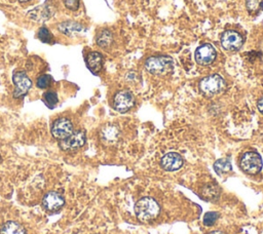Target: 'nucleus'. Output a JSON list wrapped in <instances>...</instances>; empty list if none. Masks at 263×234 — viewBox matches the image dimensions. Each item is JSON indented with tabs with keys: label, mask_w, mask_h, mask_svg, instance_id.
<instances>
[{
	"label": "nucleus",
	"mask_w": 263,
	"mask_h": 234,
	"mask_svg": "<svg viewBox=\"0 0 263 234\" xmlns=\"http://www.w3.org/2000/svg\"><path fill=\"white\" fill-rule=\"evenodd\" d=\"M65 6L68 9L76 10L79 7V0H63Z\"/></svg>",
	"instance_id": "obj_25"
},
{
	"label": "nucleus",
	"mask_w": 263,
	"mask_h": 234,
	"mask_svg": "<svg viewBox=\"0 0 263 234\" xmlns=\"http://www.w3.org/2000/svg\"><path fill=\"white\" fill-rule=\"evenodd\" d=\"M217 56V52L215 47L210 43H204L198 46L195 50L194 57L198 65L208 66L211 65Z\"/></svg>",
	"instance_id": "obj_8"
},
{
	"label": "nucleus",
	"mask_w": 263,
	"mask_h": 234,
	"mask_svg": "<svg viewBox=\"0 0 263 234\" xmlns=\"http://www.w3.org/2000/svg\"><path fill=\"white\" fill-rule=\"evenodd\" d=\"M246 6L251 14H258L263 10V0H246Z\"/></svg>",
	"instance_id": "obj_20"
},
{
	"label": "nucleus",
	"mask_w": 263,
	"mask_h": 234,
	"mask_svg": "<svg viewBox=\"0 0 263 234\" xmlns=\"http://www.w3.org/2000/svg\"><path fill=\"white\" fill-rule=\"evenodd\" d=\"M64 197L60 193L53 191L46 193L42 199V205L48 211L59 210L64 205Z\"/></svg>",
	"instance_id": "obj_12"
},
{
	"label": "nucleus",
	"mask_w": 263,
	"mask_h": 234,
	"mask_svg": "<svg viewBox=\"0 0 263 234\" xmlns=\"http://www.w3.org/2000/svg\"><path fill=\"white\" fill-rule=\"evenodd\" d=\"M53 13H54V7L50 3H45L30 10L28 12V15L30 18L34 21L44 22L49 17H51Z\"/></svg>",
	"instance_id": "obj_13"
},
{
	"label": "nucleus",
	"mask_w": 263,
	"mask_h": 234,
	"mask_svg": "<svg viewBox=\"0 0 263 234\" xmlns=\"http://www.w3.org/2000/svg\"><path fill=\"white\" fill-rule=\"evenodd\" d=\"M218 219V213L215 211H209L203 217V224L205 226H212Z\"/></svg>",
	"instance_id": "obj_24"
},
{
	"label": "nucleus",
	"mask_w": 263,
	"mask_h": 234,
	"mask_svg": "<svg viewBox=\"0 0 263 234\" xmlns=\"http://www.w3.org/2000/svg\"><path fill=\"white\" fill-rule=\"evenodd\" d=\"M135 105V96L129 90H120L113 98V108L120 113L129 111Z\"/></svg>",
	"instance_id": "obj_6"
},
{
	"label": "nucleus",
	"mask_w": 263,
	"mask_h": 234,
	"mask_svg": "<svg viewBox=\"0 0 263 234\" xmlns=\"http://www.w3.org/2000/svg\"><path fill=\"white\" fill-rule=\"evenodd\" d=\"M51 83V77L49 75L43 74L39 76L36 80V85L38 88H47Z\"/></svg>",
	"instance_id": "obj_22"
},
{
	"label": "nucleus",
	"mask_w": 263,
	"mask_h": 234,
	"mask_svg": "<svg viewBox=\"0 0 263 234\" xmlns=\"http://www.w3.org/2000/svg\"><path fill=\"white\" fill-rule=\"evenodd\" d=\"M145 69L153 75H165L172 72L174 68V61L167 55L149 56L144 63Z\"/></svg>",
	"instance_id": "obj_2"
},
{
	"label": "nucleus",
	"mask_w": 263,
	"mask_h": 234,
	"mask_svg": "<svg viewBox=\"0 0 263 234\" xmlns=\"http://www.w3.org/2000/svg\"><path fill=\"white\" fill-rule=\"evenodd\" d=\"M12 80H13V84L15 86L14 91H13V96L16 98V99H20V98L24 96L29 91V89L32 85V82H31L30 78L23 71H18V72L13 73Z\"/></svg>",
	"instance_id": "obj_9"
},
{
	"label": "nucleus",
	"mask_w": 263,
	"mask_h": 234,
	"mask_svg": "<svg viewBox=\"0 0 263 234\" xmlns=\"http://www.w3.org/2000/svg\"><path fill=\"white\" fill-rule=\"evenodd\" d=\"M38 37H39V39H40L42 42H45V43L50 42L51 39H52L51 33H50V32L47 30V28H45V27H41V28L39 29Z\"/></svg>",
	"instance_id": "obj_23"
},
{
	"label": "nucleus",
	"mask_w": 263,
	"mask_h": 234,
	"mask_svg": "<svg viewBox=\"0 0 263 234\" xmlns=\"http://www.w3.org/2000/svg\"><path fill=\"white\" fill-rule=\"evenodd\" d=\"M86 65L87 68L92 72V73H98L101 71L103 67V56L100 52L98 51H91L87 54L86 56Z\"/></svg>",
	"instance_id": "obj_14"
},
{
	"label": "nucleus",
	"mask_w": 263,
	"mask_h": 234,
	"mask_svg": "<svg viewBox=\"0 0 263 234\" xmlns=\"http://www.w3.org/2000/svg\"><path fill=\"white\" fill-rule=\"evenodd\" d=\"M58 29L65 35H68V36H72L74 34H77L79 32H81L83 30V27L79 24V23H76V22H64V23H61L59 26H58Z\"/></svg>",
	"instance_id": "obj_16"
},
{
	"label": "nucleus",
	"mask_w": 263,
	"mask_h": 234,
	"mask_svg": "<svg viewBox=\"0 0 263 234\" xmlns=\"http://www.w3.org/2000/svg\"><path fill=\"white\" fill-rule=\"evenodd\" d=\"M160 165L164 170L175 171L183 165V158L177 152H168L162 156Z\"/></svg>",
	"instance_id": "obj_11"
},
{
	"label": "nucleus",
	"mask_w": 263,
	"mask_h": 234,
	"mask_svg": "<svg viewBox=\"0 0 263 234\" xmlns=\"http://www.w3.org/2000/svg\"><path fill=\"white\" fill-rule=\"evenodd\" d=\"M119 136V129L113 124L105 125L101 130V139L106 143H113Z\"/></svg>",
	"instance_id": "obj_15"
},
{
	"label": "nucleus",
	"mask_w": 263,
	"mask_h": 234,
	"mask_svg": "<svg viewBox=\"0 0 263 234\" xmlns=\"http://www.w3.org/2000/svg\"><path fill=\"white\" fill-rule=\"evenodd\" d=\"M0 234H26V230L18 223L9 221L2 226Z\"/></svg>",
	"instance_id": "obj_17"
},
{
	"label": "nucleus",
	"mask_w": 263,
	"mask_h": 234,
	"mask_svg": "<svg viewBox=\"0 0 263 234\" xmlns=\"http://www.w3.org/2000/svg\"><path fill=\"white\" fill-rule=\"evenodd\" d=\"M210 234H224V233L221 232V231H213V232H211Z\"/></svg>",
	"instance_id": "obj_27"
},
{
	"label": "nucleus",
	"mask_w": 263,
	"mask_h": 234,
	"mask_svg": "<svg viewBox=\"0 0 263 234\" xmlns=\"http://www.w3.org/2000/svg\"><path fill=\"white\" fill-rule=\"evenodd\" d=\"M18 1H22V2H25V1H28V0H18Z\"/></svg>",
	"instance_id": "obj_28"
},
{
	"label": "nucleus",
	"mask_w": 263,
	"mask_h": 234,
	"mask_svg": "<svg viewBox=\"0 0 263 234\" xmlns=\"http://www.w3.org/2000/svg\"><path fill=\"white\" fill-rule=\"evenodd\" d=\"M43 99H44V102L46 103V105H47L48 107H50V108H53V107L57 105L58 101H59L58 94H57L54 91H52V90L46 91V92L43 94Z\"/></svg>",
	"instance_id": "obj_21"
},
{
	"label": "nucleus",
	"mask_w": 263,
	"mask_h": 234,
	"mask_svg": "<svg viewBox=\"0 0 263 234\" xmlns=\"http://www.w3.org/2000/svg\"><path fill=\"white\" fill-rule=\"evenodd\" d=\"M73 131L74 130L72 122L65 117L54 120V122L51 125V134L53 135V138L60 141L69 136Z\"/></svg>",
	"instance_id": "obj_10"
},
{
	"label": "nucleus",
	"mask_w": 263,
	"mask_h": 234,
	"mask_svg": "<svg viewBox=\"0 0 263 234\" xmlns=\"http://www.w3.org/2000/svg\"><path fill=\"white\" fill-rule=\"evenodd\" d=\"M97 44L102 48H109L113 43V34L109 30H102L97 35Z\"/></svg>",
	"instance_id": "obj_18"
},
{
	"label": "nucleus",
	"mask_w": 263,
	"mask_h": 234,
	"mask_svg": "<svg viewBox=\"0 0 263 234\" xmlns=\"http://www.w3.org/2000/svg\"><path fill=\"white\" fill-rule=\"evenodd\" d=\"M221 45L228 51H237L243 45V37L236 31H225L221 35Z\"/></svg>",
	"instance_id": "obj_5"
},
{
	"label": "nucleus",
	"mask_w": 263,
	"mask_h": 234,
	"mask_svg": "<svg viewBox=\"0 0 263 234\" xmlns=\"http://www.w3.org/2000/svg\"><path fill=\"white\" fill-rule=\"evenodd\" d=\"M0 161H1V156H0Z\"/></svg>",
	"instance_id": "obj_29"
},
{
	"label": "nucleus",
	"mask_w": 263,
	"mask_h": 234,
	"mask_svg": "<svg viewBox=\"0 0 263 234\" xmlns=\"http://www.w3.org/2000/svg\"><path fill=\"white\" fill-rule=\"evenodd\" d=\"M160 211L157 201L151 197H143L135 204V213L142 222H148L155 219Z\"/></svg>",
	"instance_id": "obj_1"
},
{
	"label": "nucleus",
	"mask_w": 263,
	"mask_h": 234,
	"mask_svg": "<svg viewBox=\"0 0 263 234\" xmlns=\"http://www.w3.org/2000/svg\"><path fill=\"white\" fill-rule=\"evenodd\" d=\"M86 141L85 132L83 130L73 131L69 136L60 142V147L64 151H75L80 149Z\"/></svg>",
	"instance_id": "obj_7"
},
{
	"label": "nucleus",
	"mask_w": 263,
	"mask_h": 234,
	"mask_svg": "<svg viewBox=\"0 0 263 234\" xmlns=\"http://www.w3.org/2000/svg\"><path fill=\"white\" fill-rule=\"evenodd\" d=\"M225 88V81L219 74H212L203 77L199 81V89L200 91L208 95H216L222 92Z\"/></svg>",
	"instance_id": "obj_3"
},
{
	"label": "nucleus",
	"mask_w": 263,
	"mask_h": 234,
	"mask_svg": "<svg viewBox=\"0 0 263 234\" xmlns=\"http://www.w3.org/2000/svg\"><path fill=\"white\" fill-rule=\"evenodd\" d=\"M257 107H258V110L260 111L261 114H263V96L258 101L257 103Z\"/></svg>",
	"instance_id": "obj_26"
},
{
	"label": "nucleus",
	"mask_w": 263,
	"mask_h": 234,
	"mask_svg": "<svg viewBox=\"0 0 263 234\" xmlns=\"http://www.w3.org/2000/svg\"><path fill=\"white\" fill-rule=\"evenodd\" d=\"M214 169L218 174H223L231 170V163L226 158H221L214 163Z\"/></svg>",
	"instance_id": "obj_19"
},
{
	"label": "nucleus",
	"mask_w": 263,
	"mask_h": 234,
	"mask_svg": "<svg viewBox=\"0 0 263 234\" xmlns=\"http://www.w3.org/2000/svg\"><path fill=\"white\" fill-rule=\"evenodd\" d=\"M262 158L254 151L246 152L240 158V167L249 174H256L262 169Z\"/></svg>",
	"instance_id": "obj_4"
}]
</instances>
